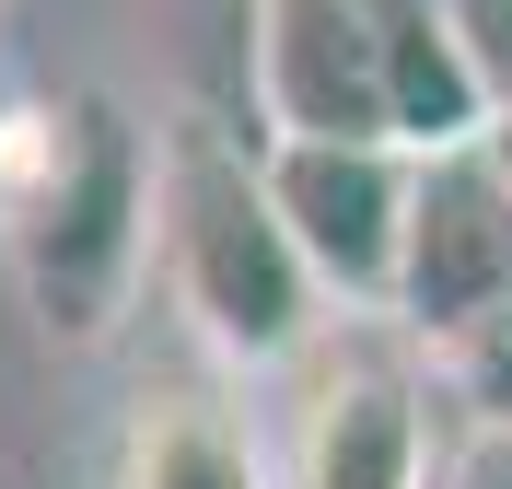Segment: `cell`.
<instances>
[{"label":"cell","mask_w":512,"mask_h":489,"mask_svg":"<svg viewBox=\"0 0 512 489\" xmlns=\"http://www.w3.org/2000/svg\"><path fill=\"white\" fill-rule=\"evenodd\" d=\"M0 268L59 350L117 338L163 280V129L117 94H24L0 117Z\"/></svg>","instance_id":"cell-1"},{"label":"cell","mask_w":512,"mask_h":489,"mask_svg":"<svg viewBox=\"0 0 512 489\" xmlns=\"http://www.w3.org/2000/svg\"><path fill=\"white\" fill-rule=\"evenodd\" d=\"M163 292L233 373L315 361L338 303L280 222L268 140H233L222 117H163Z\"/></svg>","instance_id":"cell-2"},{"label":"cell","mask_w":512,"mask_h":489,"mask_svg":"<svg viewBox=\"0 0 512 489\" xmlns=\"http://www.w3.org/2000/svg\"><path fill=\"white\" fill-rule=\"evenodd\" d=\"M291 489H431V373L419 338L384 315L326 326L303 385H291V443H280Z\"/></svg>","instance_id":"cell-3"},{"label":"cell","mask_w":512,"mask_h":489,"mask_svg":"<svg viewBox=\"0 0 512 489\" xmlns=\"http://www.w3.org/2000/svg\"><path fill=\"white\" fill-rule=\"evenodd\" d=\"M268 187L326 280L338 315H396V268H408V210H419V152L396 140H268Z\"/></svg>","instance_id":"cell-4"},{"label":"cell","mask_w":512,"mask_h":489,"mask_svg":"<svg viewBox=\"0 0 512 489\" xmlns=\"http://www.w3.org/2000/svg\"><path fill=\"white\" fill-rule=\"evenodd\" d=\"M489 315H512V163L501 140L466 152H419V210H408V268H396V315L419 350H466Z\"/></svg>","instance_id":"cell-5"},{"label":"cell","mask_w":512,"mask_h":489,"mask_svg":"<svg viewBox=\"0 0 512 489\" xmlns=\"http://www.w3.org/2000/svg\"><path fill=\"white\" fill-rule=\"evenodd\" d=\"M245 94H256V140H396L384 12L373 0H256L245 12Z\"/></svg>","instance_id":"cell-6"},{"label":"cell","mask_w":512,"mask_h":489,"mask_svg":"<svg viewBox=\"0 0 512 489\" xmlns=\"http://www.w3.org/2000/svg\"><path fill=\"white\" fill-rule=\"evenodd\" d=\"M117 489H291L268 431L210 385H163L117 431Z\"/></svg>","instance_id":"cell-7"},{"label":"cell","mask_w":512,"mask_h":489,"mask_svg":"<svg viewBox=\"0 0 512 489\" xmlns=\"http://www.w3.org/2000/svg\"><path fill=\"white\" fill-rule=\"evenodd\" d=\"M373 12H384L396 140H408V152H466V140H489V94H478L466 35H454V0H373Z\"/></svg>","instance_id":"cell-8"},{"label":"cell","mask_w":512,"mask_h":489,"mask_svg":"<svg viewBox=\"0 0 512 489\" xmlns=\"http://www.w3.org/2000/svg\"><path fill=\"white\" fill-rule=\"evenodd\" d=\"M454 35H466V59H478L489 129H512V0H454Z\"/></svg>","instance_id":"cell-9"},{"label":"cell","mask_w":512,"mask_h":489,"mask_svg":"<svg viewBox=\"0 0 512 489\" xmlns=\"http://www.w3.org/2000/svg\"><path fill=\"white\" fill-rule=\"evenodd\" d=\"M443 489H512V420H478V431H466V455H454Z\"/></svg>","instance_id":"cell-10"},{"label":"cell","mask_w":512,"mask_h":489,"mask_svg":"<svg viewBox=\"0 0 512 489\" xmlns=\"http://www.w3.org/2000/svg\"><path fill=\"white\" fill-rule=\"evenodd\" d=\"M12 105H24V82H12V70H0V117H12Z\"/></svg>","instance_id":"cell-11"},{"label":"cell","mask_w":512,"mask_h":489,"mask_svg":"<svg viewBox=\"0 0 512 489\" xmlns=\"http://www.w3.org/2000/svg\"><path fill=\"white\" fill-rule=\"evenodd\" d=\"M489 140H501V163H512V129H489Z\"/></svg>","instance_id":"cell-12"},{"label":"cell","mask_w":512,"mask_h":489,"mask_svg":"<svg viewBox=\"0 0 512 489\" xmlns=\"http://www.w3.org/2000/svg\"><path fill=\"white\" fill-rule=\"evenodd\" d=\"M233 12H256V0H233Z\"/></svg>","instance_id":"cell-13"}]
</instances>
